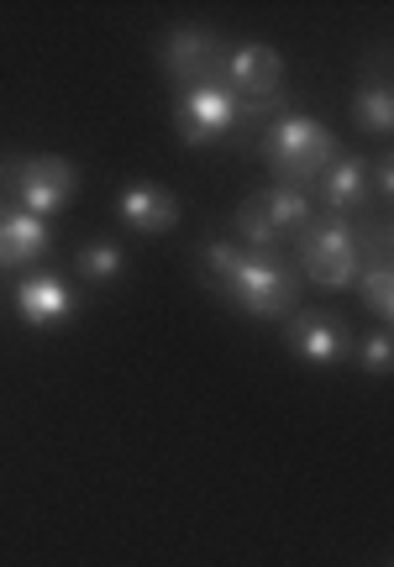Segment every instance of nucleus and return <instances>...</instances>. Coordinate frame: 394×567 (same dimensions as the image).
Returning a JSON list of instances; mask_svg holds the SVG:
<instances>
[{"label": "nucleus", "mask_w": 394, "mask_h": 567, "mask_svg": "<svg viewBox=\"0 0 394 567\" xmlns=\"http://www.w3.org/2000/svg\"><path fill=\"white\" fill-rule=\"evenodd\" d=\"M206 264L231 300L242 305L248 316H258V321L290 316L294 300H300V274H294L279 252H252V247H242V243H210Z\"/></svg>", "instance_id": "1"}, {"label": "nucleus", "mask_w": 394, "mask_h": 567, "mask_svg": "<svg viewBox=\"0 0 394 567\" xmlns=\"http://www.w3.org/2000/svg\"><path fill=\"white\" fill-rule=\"evenodd\" d=\"M263 163L284 189H305L336 163V137L311 116H279L263 137Z\"/></svg>", "instance_id": "2"}, {"label": "nucleus", "mask_w": 394, "mask_h": 567, "mask_svg": "<svg viewBox=\"0 0 394 567\" xmlns=\"http://www.w3.org/2000/svg\"><path fill=\"white\" fill-rule=\"evenodd\" d=\"M300 268L311 274V284L321 289H348L357 279V243L353 226L342 216H326V221H311L300 231Z\"/></svg>", "instance_id": "3"}, {"label": "nucleus", "mask_w": 394, "mask_h": 567, "mask_svg": "<svg viewBox=\"0 0 394 567\" xmlns=\"http://www.w3.org/2000/svg\"><path fill=\"white\" fill-rule=\"evenodd\" d=\"M221 74H227V90L231 101L242 105V116L248 111H269L279 101V90H284V59L273 53L269 42H237L221 63Z\"/></svg>", "instance_id": "4"}, {"label": "nucleus", "mask_w": 394, "mask_h": 567, "mask_svg": "<svg viewBox=\"0 0 394 567\" xmlns=\"http://www.w3.org/2000/svg\"><path fill=\"white\" fill-rule=\"evenodd\" d=\"M242 122V105L231 101V90L221 80L195 84V90H179V105H174V132L189 142V147H210L216 137L237 132Z\"/></svg>", "instance_id": "5"}, {"label": "nucleus", "mask_w": 394, "mask_h": 567, "mask_svg": "<svg viewBox=\"0 0 394 567\" xmlns=\"http://www.w3.org/2000/svg\"><path fill=\"white\" fill-rule=\"evenodd\" d=\"M158 59H164V74L179 90H195V84H210L221 74V63H227V42L206 32V27H174L158 48Z\"/></svg>", "instance_id": "6"}, {"label": "nucleus", "mask_w": 394, "mask_h": 567, "mask_svg": "<svg viewBox=\"0 0 394 567\" xmlns=\"http://www.w3.org/2000/svg\"><path fill=\"white\" fill-rule=\"evenodd\" d=\"M74 189H80V174H74L69 158L42 153V158H27L17 168V205L27 216H38V221H48L53 210H63V205L74 200Z\"/></svg>", "instance_id": "7"}, {"label": "nucleus", "mask_w": 394, "mask_h": 567, "mask_svg": "<svg viewBox=\"0 0 394 567\" xmlns=\"http://www.w3.org/2000/svg\"><path fill=\"white\" fill-rule=\"evenodd\" d=\"M80 310V295L59 279V274H32V279L17 284V316L32 331H48V326H69Z\"/></svg>", "instance_id": "8"}, {"label": "nucleus", "mask_w": 394, "mask_h": 567, "mask_svg": "<svg viewBox=\"0 0 394 567\" xmlns=\"http://www.w3.org/2000/svg\"><path fill=\"white\" fill-rule=\"evenodd\" d=\"M290 347L294 358H305L311 368H332L348 358V331H342V321H332V310H300V316H290Z\"/></svg>", "instance_id": "9"}, {"label": "nucleus", "mask_w": 394, "mask_h": 567, "mask_svg": "<svg viewBox=\"0 0 394 567\" xmlns=\"http://www.w3.org/2000/svg\"><path fill=\"white\" fill-rule=\"evenodd\" d=\"M116 210H122V221L132 226V231H143V237H164V231L179 226V200L168 195L164 184H153V179L126 184L122 200H116Z\"/></svg>", "instance_id": "10"}, {"label": "nucleus", "mask_w": 394, "mask_h": 567, "mask_svg": "<svg viewBox=\"0 0 394 567\" xmlns=\"http://www.w3.org/2000/svg\"><path fill=\"white\" fill-rule=\"evenodd\" d=\"M321 200L332 216H348V210H363L369 195H374V184H369V163L363 158H336L326 174H321Z\"/></svg>", "instance_id": "11"}, {"label": "nucleus", "mask_w": 394, "mask_h": 567, "mask_svg": "<svg viewBox=\"0 0 394 567\" xmlns=\"http://www.w3.org/2000/svg\"><path fill=\"white\" fill-rule=\"evenodd\" d=\"M42 252H48V221L27 216V210L0 216V268H27Z\"/></svg>", "instance_id": "12"}, {"label": "nucleus", "mask_w": 394, "mask_h": 567, "mask_svg": "<svg viewBox=\"0 0 394 567\" xmlns=\"http://www.w3.org/2000/svg\"><path fill=\"white\" fill-rule=\"evenodd\" d=\"M353 122L363 126L369 137H390L394 132V90L384 84V74H374V80L353 95Z\"/></svg>", "instance_id": "13"}, {"label": "nucleus", "mask_w": 394, "mask_h": 567, "mask_svg": "<svg viewBox=\"0 0 394 567\" xmlns=\"http://www.w3.org/2000/svg\"><path fill=\"white\" fill-rule=\"evenodd\" d=\"M263 200H269V216L279 226V237H294V231H305L311 226V200H305V189H263Z\"/></svg>", "instance_id": "14"}, {"label": "nucleus", "mask_w": 394, "mask_h": 567, "mask_svg": "<svg viewBox=\"0 0 394 567\" xmlns=\"http://www.w3.org/2000/svg\"><path fill=\"white\" fill-rule=\"evenodd\" d=\"M357 289H363V305L379 321H394V264H363L357 268Z\"/></svg>", "instance_id": "15"}, {"label": "nucleus", "mask_w": 394, "mask_h": 567, "mask_svg": "<svg viewBox=\"0 0 394 567\" xmlns=\"http://www.w3.org/2000/svg\"><path fill=\"white\" fill-rule=\"evenodd\" d=\"M84 274V279H95V284H111V279H122V247H111V243H95V247H84L80 252V264H74Z\"/></svg>", "instance_id": "16"}, {"label": "nucleus", "mask_w": 394, "mask_h": 567, "mask_svg": "<svg viewBox=\"0 0 394 567\" xmlns=\"http://www.w3.org/2000/svg\"><path fill=\"white\" fill-rule=\"evenodd\" d=\"M363 368L374 373V379H384L394 368V342H390V331H374L369 342H363Z\"/></svg>", "instance_id": "17"}]
</instances>
